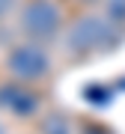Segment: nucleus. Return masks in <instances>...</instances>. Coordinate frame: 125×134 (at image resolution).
I'll return each instance as SVG.
<instances>
[{"label": "nucleus", "instance_id": "f257e3e1", "mask_svg": "<svg viewBox=\"0 0 125 134\" xmlns=\"http://www.w3.org/2000/svg\"><path fill=\"white\" fill-rule=\"evenodd\" d=\"M122 39V24L110 21L107 15L87 12L81 18L72 21V27H66L62 33V45L72 57H89V54H101L119 45Z\"/></svg>", "mask_w": 125, "mask_h": 134}, {"label": "nucleus", "instance_id": "f03ea898", "mask_svg": "<svg viewBox=\"0 0 125 134\" xmlns=\"http://www.w3.org/2000/svg\"><path fill=\"white\" fill-rule=\"evenodd\" d=\"M6 72L21 83H42L51 75V54L45 51V42L24 39L6 51Z\"/></svg>", "mask_w": 125, "mask_h": 134}, {"label": "nucleus", "instance_id": "7ed1b4c3", "mask_svg": "<svg viewBox=\"0 0 125 134\" xmlns=\"http://www.w3.org/2000/svg\"><path fill=\"white\" fill-rule=\"evenodd\" d=\"M18 27L24 39L51 42L62 33V12L57 0H27L18 12Z\"/></svg>", "mask_w": 125, "mask_h": 134}, {"label": "nucleus", "instance_id": "20e7f679", "mask_svg": "<svg viewBox=\"0 0 125 134\" xmlns=\"http://www.w3.org/2000/svg\"><path fill=\"white\" fill-rule=\"evenodd\" d=\"M39 96L30 90V83H21V81H6L0 83V110H9L12 116H33L39 113Z\"/></svg>", "mask_w": 125, "mask_h": 134}, {"label": "nucleus", "instance_id": "39448f33", "mask_svg": "<svg viewBox=\"0 0 125 134\" xmlns=\"http://www.w3.org/2000/svg\"><path fill=\"white\" fill-rule=\"evenodd\" d=\"M39 134H72V122L62 113H48L39 122Z\"/></svg>", "mask_w": 125, "mask_h": 134}, {"label": "nucleus", "instance_id": "423d86ee", "mask_svg": "<svg viewBox=\"0 0 125 134\" xmlns=\"http://www.w3.org/2000/svg\"><path fill=\"white\" fill-rule=\"evenodd\" d=\"M101 3H104V15L107 18L125 27V0H101Z\"/></svg>", "mask_w": 125, "mask_h": 134}, {"label": "nucleus", "instance_id": "0eeeda50", "mask_svg": "<svg viewBox=\"0 0 125 134\" xmlns=\"http://www.w3.org/2000/svg\"><path fill=\"white\" fill-rule=\"evenodd\" d=\"M15 6H18V0H0V21L6 18V15H9Z\"/></svg>", "mask_w": 125, "mask_h": 134}, {"label": "nucleus", "instance_id": "6e6552de", "mask_svg": "<svg viewBox=\"0 0 125 134\" xmlns=\"http://www.w3.org/2000/svg\"><path fill=\"white\" fill-rule=\"evenodd\" d=\"M0 134H6V125H3V122H0Z\"/></svg>", "mask_w": 125, "mask_h": 134}, {"label": "nucleus", "instance_id": "1a4fd4ad", "mask_svg": "<svg viewBox=\"0 0 125 134\" xmlns=\"http://www.w3.org/2000/svg\"><path fill=\"white\" fill-rule=\"evenodd\" d=\"M81 3H95V0H81Z\"/></svg>", "mask_w": 125, "mask_h": 134}]
</instances>
